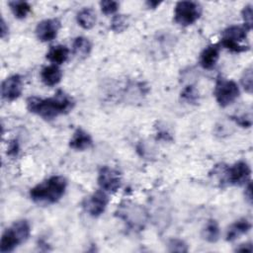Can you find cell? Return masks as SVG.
I'll return each mask as SVG.
<instances>
[{"label":"cell","mask_w":253,"mask_h":253,"mask_svg":"<svg viewBox=\"0 0 253 253\" xmlns=\"http://www.w3.org/2000/svg\"><path fill=\"white\" fill-rule=\"evenodd\" d=\"M73 107V99L61 90L57 91L54 96L49 98L32 96L27 99L28 111L45 120H52L59 115L67 114Z\"/></svg>","instance_id":"cell-1"},{"label":"cell","mask_w":253,"mask_h":253,"mask_svg":"<svg viewBox=\"0 0 253 253\" xmlns=\"http://www.w3.org/2000/svg\"><path fill=\"white\" fill-rule=\"evenodd\" d=\"M67 181L63 176L53 175L33 187L31 199L40 205H51L58 202L65 193Z\"/></svg>","instance_id":"cell-2"},{"label":"cell","mask_w":253,"mask_h":253,"mask_svg":"<svg viewBox=\"0 0 253 253\" xmlns=\"http://www.w3.org/2000/svg\"><path fill=\"white\" fill-rule=\"evenodd\" d=\"M31 234V225L28 220L21 219L15 221L6 228L0 240V252H12L20 244L25 242Z\"/></svg>","instance_id":"cell-3"},{"label":"cell","mask_w":253,"mask_h":253,"mask_svg":"<svg viewBox=\"0 0 253 253\" xmlns=\"http://www.w3.org/2000/svg\"><path fill=\"white\" fill-rule=\"evenodd\" d=\"M249 30L243 26L233 25L221 33L220 45L232 52H243L248 49V46L241 44L243 41L247 39Z\"/></svg>","instance_id":"cell-4"},{"label":"cell","mask_w":253,"mask_h":253,"mask_svg":"<svg viewBox=\"0 0 253 253\" xmlns=\"http://www.w3.org/2000/svg\"><path fill=\"white\" fill-rule=\"evenodd\" d=\"M216 169L223 174L222 181L234 186H240L247 183L251 174V169L245 161H238L231 166L222 164L216 166Z\"/></svg>","instance_id":"cell-5"},{"label":"cell","mask_w":253,"mask_h":253,"mask_svg":"<svg viewBox=\"0 0 253 253\" xmlns=\"http://www.w3.org/2000/svg\"><path fill=\"white\" fill-rule=\"evenodd\" d=\"M202 7L198 2L179 1L174 8V21L183 27L193 25L200 19Z\"/></svg>","instance_id":"cell-6"},{"label":"cell","mask_w":253,"mask_h":253,"mask_svg":"<svg viewBox=\"0 0 253 253\" xmlns=\"http://www.w3.org/2000/svg\"><path fill=\"white\" fill-rule=\"evenodd\" d=\"M240 90L233 80L218 78L216 80L213 95L220 107H227L232 104L239 96Z\"/></svg>","instance_id":"cell-7"},{"label":"cell","mask_w":253,"mask_h":253,"mask_svg":"<svg viewBox=\"0 0 253 253\" xmlns=\"http://www.w3.org/2000/svg\"><path fill=\"white\" fill-rule=\"evenodd\" d=\"M118 215L132 229L142 228L145 222V212L139 206L131 204L122 205L118 210Z\"/></svg>","instance_id":"cell-8"},{"label":"cell","mask_w":253,"mask_h":253,"mask_svg":"<svg viewBox=\"0 0 253 253\" xmlns=\"http://www.w3.org/2000/svg\"><path fill=\"white\" fill-rule=\"evenodd\" d=\"M98 184L103 191L115 193L122 186L121 173L109 166H103L98 173Z\"/></svg>","instance_id":"cell-9"},{"label":"cell","mask_w":253,"mask_h":253,"mask_svg":"<svg viewBox=\"0 0 253 253\" xmlns=\"http://www.w3.org/2000/svg\"><path fill=\"white\" fill-rule=\"evenodd\" d=\"M108 203H109V198L106 192L101 189V190H97L92 195L85 198L82 203V207L88 214H90L91 216L97 217L105 211L108 206Z\"/></svg>","instance_id":"cell-10"},{"label":"cell","mask_w":253,"mask_h":253,"mask_svg":"<svg viewBox=\"0 0 253 253\" xmlns=\"http://www.w3.org/2000/svg\"><path fill=\"white\" fill-rule=\"evenodd\" d=\"M23 92V79L19 74L7 77L1 84V95L7 101L18 99Z\"/></svg>","instance_id":"cell-11"},{"label":"cell","mask_w":253,"mask_h":253,"mask_svg":"<svg viewBox=\"0 0 253 253\" xmlns=\"http://www.w3.org/2000/svg\"><path fill=\"white\" fill-rule=\"evenodd\" d=\"M59 29L60 21L58 19H45L37 25L36 36L42 42H50L56 38Z\"/></svg>","instance_id":"cell-12"},{"label":"cell","mask_w":253,"mask_h":253,"mask_svg":"<svg viewBox=\"0 0 253 253\" xmlns=\"http://www.w3.org/2000/svg\"><path fill=\"white\" fill-rule=\"evenodd\" d=\"M220 47L218 44H210L208 45L200 54V64L205 69H211L215 66L219 58Z\"/></svg>","instance_id":"cell-13"},{"label":"cell","mask_w":253,"mask_h":253,"mask_svg":"<svg viewBox=\"0 0 253 253\" xmlns=\"http://www.w3.org/2000/svg\"><path fill=\"white\" fill-rule=\"evenodd\" d=\"M92 143L93 140L91 135L84 129L77 128L69 140V147L77 151H83L88 149Z\"/></svg>","instance_id":"cell-14"},{"label":"cell","mask_w":253,"mask_h":253,"mask_svg":"<svg viewBox=\"0 0 253 253\" xmlns=\"http://www.w3.org/2000/svg\"><path fill=\"white\" fill-rule=\"evenodd\" d=\"M41 78L46 86H54L60 82L62 78V71L55 64L47 65L42 69Z\"/></svg>","instance_id":"cell-15"},{"label":"cell","mask_w":253,"mask_h":253,"mask_svg":"<svg viewBox=\"0 0 253 253\" xmlns=\"http://www.w3.org/2000/svg\"><path fill=\"white\" fill-rule=\"evenodd\" d=\"M251 229V222L247 218H240L233 222L227 229L226 240L233 241Z\"/></svg>","instance_id":"cell-16"},{"label":"cell","mask_w":253,"mask_h":253,"mask_svg":"<svg viewBox=\"0 0 253 253\" xmlns=\"http://www.w3.org/2000/svg\"><path fill=\"white\" fill-rule=\"evenodd\" d=\"M69 55V49L66 45L57 44L50 46L48 51L46 52V59L51 63L58 65L65 62Z\"/></svg>","instance_id":"cell-17"},{"label":"cell","mask_w":253,"mask_h":253,"mask_svg":"<svg viewBox=\"0 0 253 253\" xmlns=\"http://www.w3.org/2000/svg\"><path fill=\"white\" fill-rule=\"evenodd\" d=\"M76 20L78 25L85 29V30H89L92 29L97 21V16H96V12L94 9L92 8H83L81 9L77 15H76Z\"/></svg>","instance_id":"cell-18"},{"label":"cell","mask_w":253,"mask_h":253,"mask_svg":"<svg viewBox=\"0 0 253 253\" xmlns=\"http://www.w3.org/2000/svg\"><path fill=\"white\" fill-rule=\"evenodd\" d=\"M91 49H92V44L87 38L77 37L74 39L72 43V51L76 57L80 59L86 58L90 54Z\"/></svg>","instance_id":"cell-19"},{"label":"cell","mask_w":253,"mask_h":253,"mask_svg":"<svg viewBox=\"0 0 253 253\" xmlns=\"http://www.w3.org/2000/svg\"><path fill=\"white\" fill-rule=\"evenodd\" d=\"M202 236L208 242H215L219 237V226L215 219H209L203 228Z\"/></svg>","instance_id":"cell-20"},{"label":"cell","mask_w":253,"mask_h":253,"mask_svg":"<svg viewBox=\"0 0 253 253\" xmlns=\"http://www.w3.org/2000/svg\"><path fill=\"white\" fill-rule=\"evenodd\" d=\"M9 7L17 19H25L31 12V5L27 1H10Z\"/></svg>","instance_id":"cell-21"},{"label":"cell","mask_w":253,"mask_h":253,"mask_svg":"<svg viewBox=\"0 0 253 253\" xmlns=\"http://www.w3.org/2000/svg\"><path fill=\"white\" fill-rule=\"evenodd\" d=\"M181 99L188 104H197L200 99L199 91L194 85H188L181 91Z\"/></svg>","instance_id":"cell-22"},{"label":"cell","mask_w":253,"mask_h":253,"mask_svg":"<svg viewBox=\"0 0 253 253\" xmlns=\"http://www.w3.org/2000/svg\"><path fill=\"white\" fill-rule=\"evenodd\" d=\"M128 26V17L126 15H116L111 22V29L116 33L124 32Z\"/></svg>","instance_id":"cell-23"},{"label":"cell","mask_w":253,"mask_h":253,"mask_svg":"<svg viewBox=\"0 0 253 253\" xmlns=\"http://www.w3.org/2000/svg\"><path fill=\"white\" fill-rule=\"evenodd\" d=\"M240 82H241V85L242 87L244 88V90L251 94L252 93V85H253V73H252V67L249 66L248 68H246L241 76V79H240Z\"/></svg>","instance_id":"cell-24"},{"label":"cell","mask_w":253,"mask_h":253,"mask_svg":"<svg viewBox=\"0 0 253 253\" xmlns=\"http://www.w3.org/2000/svg\"><path fill=\"white\" fill-rule=\"evenodd\" d=\"M119 3L117 1H112V0H105L100 2V7L102 13L105 15H112L116 13L119 9Z\"/></svg>","instance_id":"cell-25"},{"label":"cell","mask_w":253,"mask_h":253,"mask_svg":"<svg viewBox=\"0 0 253 253\" xmlns=\"http://www.w3.org/2000/svg\"><path fill=\"white\" fill-rule=\"evenodd\" d=\"M169 251L170 252H187L188 251V246L187 244L178 238L171 239L169 241Z\"/></svg>","instance_id":"cell-26"},{"label":"cell","mask_w":253,"mask_h":253,"mask_svg":"<svg viewBox=\"0 0 253 253\" xmlns=\"http://www.w3.org/2000/svg\"><path fill=\"white\" fill-rule=\"evenodd\" d=\"M241 14L244 21V26L250 31L252 28V6L250 4L246 5L243 8Z\"/></svg>","instance_id":"cell-27"},{"label":"cell","mask_w":253,"mask_h":253,"mask_svg":"<svg viewBox=\"0 0 253 253\" xmlns=\"http://www.w3.org/2000/svg\"><path fill=\"white\" fill-rule=\"evenodd\" d=\"M230 119L234 121L237 125L242 127H250L252 125V120L250 115H240V116H231Z\"/></svg>","instance_id":"cell-28"},{"label":"cell","mask_w":253,"mask_h":253,"mask_svg":"<svg viewBox=\"0 0 253 253\" xmlns=\"http://www.w3.org/2000/svg\"><path fill=\"white\" fill-rule=\"evenodd\" d=\"M19 150H20V146H19L18 141L16 139L11 140L8 144V147H7V154L11 157H15V156L18 155Z\"/></svg>","instance_id":"cell-29"},{"label":"cell","mask_w":253,"mask_h":253,"mask_svg":"<svg viewBox=\"0 0 253 253\" xmlns=\"http://www.w3.org/2000/svg\"><path fill=\"white\" fill-rule=\"evenodd\" d=\"M244 196H245V199L247 200V202L249 204L252 203V185H251V182H247V186L245 187V192H244Z\"/></svg>","instance_id":"cell-30"},{"label":"cell","mask_w":253,"mask_h":253,"mask_svg":"<svg viewBox=\"0 0 253 253\" xmlns=\"http://www.w3.org/2000/svg\"><path fill=\"white\" fill-rule=\"evenodd\" d=\"M236 251H239V252H252L253 251V247H252V243L251 242H247V243H243V244H240L236 249Z\"/></svg>","instance_id":"cell-31"},{"label":"cell","mask_w":253,"mask_h":253,"mask_svg":"<svg viewBox=\"0 0 253 253\" xmlns=\"http://www.w3.org/2000/svg\"><path fill=\"white\" fill-rule=\"evenodd\" d=\"M0 25H1V38L4 39L6 37V35H8V33H9V28H8V26H6V23L3 18L1 19Z\"/></svg>","instance_id":"cell-32"},{"label":"cell","mask_w":253,"mask_h":253,"mask_svg":"<svg viewBox=\"0 0 253 253\" xmlns=\"http://www.w3.org/2000/svg\"><path fill=\"white\" fill-rule=\"evenodd\" d=\"M159 4H160V2H158V1H147V2H146V5H147L149 8H152V9L156 8L157 6H159Z\"/></svg>","instance_id":"cell-33"}]
</instances>
